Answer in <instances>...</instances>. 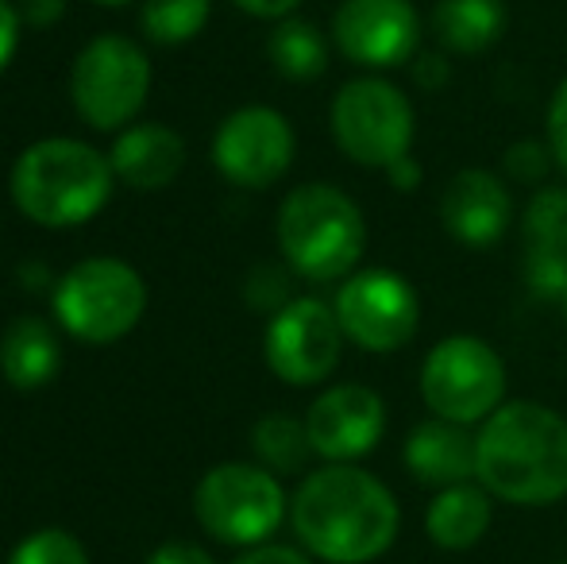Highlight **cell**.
<instances>
[{
    "label": "cell",
    "mask_w": 567,
    "mask_h": 564,
    "mask_svg": "<svg viewBox=\"0 0 567 564\" xmlns=\"http://www.w3.org/2000/svg\"><path fill=\"white\" fill-rule=\"evenodd\" d=\"M475 480L509 506L567 499V418L545 402H502L475 433Z\"/></svg>",
    "instance_id": "cell-2"
},
{
    "label": "cell",
    "mask_w": 567,
    "mask_h": 564,
    "mask_svg": "<svg viewBox=\"0 0 567 564\" xmlns=\"http://www.w3.org/2000/svg\"><path fill=\"white\" fill-rule=\"evenodd\" d=\"M560 306H564V321H567V294H564V298H560Z\"/></svg>",
    "instance_id": "cell-37"
},
{
    "label": "cell",
    "mask_w": 567,
    "mask_h": 564,
    "mask_svg": "<svg viewBox=\"0 0 567 564\" xmlns=\"http://www.w3.org/2000/svg\"><path fill=\"white\" fill-rule=\"evenodd\" d=\"M97 4H105V8H113V4H127V0H97Z\"/></svg>",
    "instance_id": "cell-36"
},
{
    "label": "cell",
    "mask_w": 567,
    "mask_h": 564,
    "mask_svg": "<svg viewBox=\"0 0 567 564\" xmlns=\"http://www.w3.org/2000/svg\"><path fill=\"white\" fill-rule=\"evenodd\" d=\"M553 166H556V158H553L548 140H517V143H509L506 155H502V171H506V178L517 182V186H540Z\"/></svg>",
    "instance_id": "cell-26"
},
{
    "label": "cell",
    "mask_w": 567,
    "mask_h": 564,
    "mask_svg": "<svg viewBox=\"0 0 567 564\" xmlns=\"http://www.w3.org/2000/svg\"><path fill=\"white\" fill-rule=\"evenodd\" d=\"M410 74H413V82L421 85V90H441V85H449V78H452V66H449V59H444L441 51H417L413 54V62H410Z\"/></svg>",
    "instance_id": "cell-29"
},
{
    "label": "cell",
    "mask_w": 567,
    "mask_h": 564,
    "mask_svg": "<svg viewBox=\"0 0 567 564\" xmlns=\"http://www.w3.org/2000/svg\"><path fill=\"white\" fill-rule=\"evenodd\" d=\"M8 564H90V553L66 530H35L16 545Z\"/></svg>",
    "instance_id": "cell-25"
},
{
    "label": "cell",
    "mask_w": 567,
    "mask_h": 564,
    "mask_svg": "<svg viewBox=\"0 0 567 564\" xmlns=\"http://www.w3.org/2000/svg\"><path fill=\"white\" fill-rule=\"evenodd\" d=\"M59 363L62 348L51 325L39 321V317H20V321L8 325L4 340H0V371L16 391L47 387L59 376Z\"/></svg>",
    "instance_id": "cell-20"
},
{
    "label": "cell",
    "mask_w": 567,
    "mask_h": 564,
    "mask_svg": "<svg viewBox=\"0 0 567 564\" xmlns=\"http://www.w3.org/2000/svg\"><path fill=\"white\" fill-rule=\"evenodd\" d=\"M343 329L329 301L321 298H293L267 325L262 356L267 368L290 387H317L340 368Z\"/></svg>",
    "instance_id": "cell-11"
},
{
    "label": "cell",
    "mask_w": 567,
    "mask_h": 564,
    "mask_svg": "<svg viewBox=\"0 0 567 564\" xmlns=\"http://www.w3.org/2000/svg\"><path fill=\"white\" fill-rule=\"evenodd\" d=\"M16 43H20V12L8 0H0V70L12 62Z\"/></svg>",
    "instance_id": "cell-33"
},
{
    "label": "cell",
    "mask_w": 567,
    "mask_h": 564,
    "mask_svg": "<svg viewBox=\"0 0 567 564\" xmlns=\"http://www.w3.org/2000/svg\"><path fill=\"white\" fill-rule=\"evenodd\" d=\"M147 283L124 259H85L54 286V317L85 345H113L140 325Z\"/></svg>",
    "instance_id": "cell-7"
},
{
    "label": "cell",
    "mask_w": 567,
    "mask_h": 564,
    "mask_svg": "<svg viewBox=\"0 0 567 564\" xmlns=\"http://www.w3.org/2000/svg\"><path fill=\"white\" fill-rule=\"evenodd\" d=\"M278 248L301 279L343 283L367 252L363 209L332 182L298 186L278 209Z\"/></svg>",
    "instance_id": "cell-4"
},
{
    "label": "cell",
    "mask_w": 567,
    "mask_h": 564,
    "mask_svg": "<svg viewBox=\"0 0 567 564\" xmlns=\"http://www.w3.org/2000/svg\"><path fill=\"white\" fill-rule=\"evenodd\" d=\"M113 194V163L82 140H39L12 166V202L43 228L85 225Z\"/></svg>",
    "instance_id": "cell-3"
},
{
    "label": "cell",
    "mask_w": 567,
    "mask_h": 564,
    "mask_svg": "<svg viewBox=\"0 0 567 564\" xmlns=\"http://www.w3.org/2000/svg\"><path fill=\"white\" fill-rule=\"evenodd\" d=\"M405 472L425 488H455V483H471L478 472V449L471 425H455L444 418H429V422L413 425L402 444Z\"/></svg>",
    "instance_id": "cell-17"
},
{
    "label": "cell",
    "mask_w": 567,
    "mask_h": 564,
    "mask_svg": "<svg viewBox=\"0 0 567 564\" xmlns=\"http://www.w3.org/2000/svg\"><path fill=\"white\" fill-rule=\"evenodd\" d=\"M494 495L478 480L441 488L425 506V537L444 553H467L491 534Z\"/></svg>",
    "instance_id": "cell-19"
},
{
    "label": "cell",
    "mask_w": 567,
    "mask_h": 564,
    "mask_svg": "<svg viewBox=\"0 0 567 564\" xmlns=\"http://www.w3.org/2000/svg\"><path fill=\"white\" fill-rule=\"evenodd\" d=\"M109 163L132 189H163L186 166V143L166 124H132L116 136Z\"/></svg>",
    "instance_id": "cell-18"
},
{
    "label": "cell",
    "mask_w": 567,
    "mask_h": 564,
    "mask_svg": "<svg viewBox=\"0 0 567 564\" xmlns=\"http://www.w3.org/2000/svg\"><path fill=\"white\" fill-rule=\"evenodd\" d=\"M564 564H567V561H564Z\"/></svg>",
    "instance_id": "cell-38"
},
{
    "label": "cell",
    "mask_w": 567,
    "mask_h": 564,
    "mask_svg": "<svg viewBox=\"0 0 567 564\" xmlns=\"http://www.w3.org/2000/svg\"><path fill=\"white\" fill-rule=\"evenodd\" d=\"M231 4H236L239 12L255 16V20H286V16H293V8H298L301 0H231Z\"/></svg>",
    "instance_id": "cell-34"
},
{
    "label": "cell",
    "mask_w": 567,
    "mask_h": 564,
    "mask_svg": "<svg viewBox=\"0 0 567 564\" xmlns=\"http://www.w3.org/2000/svg\"><path fill=\"white\" fill-rule=\"evenodd\" d=\"M62 12H66V0H23V20L35 23V28L62 20Z\"/></svg>",
    "instance_id": "cell-35"
},
{
    "label": "cell",
    "mask_w": 567,
    "mask_h": 564,
    "mask_svg": "<svg viewBox=\"0 0 567 564\" xmlns=\"http://www.w3.org/2000/svg\"><path fill=\"white\" fill-rule=\"evenodd\" d=\"M293 124L278 109L247 105L236 109L213 136V163L231 186L267 189L293 163Z\"/></svg>",
    "instance_id": "cell-12"
},
{
    "label": "cell",
    "mask_w": 567,
    "mask_h": 564,
    "mask_svg": "<svg viewBox=\"0 0 567 564\" xmlns=\"http://www.w3.org/2000/svg\"><path fill=\"white\" fill-rule=\"evenodd\" d=\"M506 0H441L429 16L436 43L452 54H483L506 35Z\"/></svg>",
    "instance_id": "cell-21"
},
{
    "label": "cell",
    "mask_w": 567,
    "mask_h": 564,
    "mask_svg": "<svg viewBox=\"0 0 567 564\" xmlns=\"http://www.w3.org/2000/svg\"><path fill=\"white\" fill-rule=\"evenodd\" d=\"M151 90V62L140 43L124 35H101L74 59L70 98L90 129L116 132L143 109Z\"/></svg>",
    "instance_id": "cell-9"
},
{
    "label": "cell",
    "mask_w": 567,
    "mask_h": 564,
    "mask_svg": "<svg viewBox=\"0 0 567 564\" xmlns=\"http://www.w3.org/2000/svg\"><path fill=\"white\" fill-rule=\"evenodd\" d=\"M251 449H255V457H259V464L270 468L275 475L301 472V468L309 464V457H317L306 422L290 414L259 418L251 429Z\"/></svg>",
    "instance_id": "cell-23"
},
{
    "label": "cell",
    "mask_w": 567,
    "mask_h": 564,
    "mask_svg": "<svg viewBox=\"0 0 567 564\" xmlns=\"http://www.w3.org/2000/svg\"><path fill=\"white\" fill-rule=\"evenodd\" d=\"M247 301H251L255 309H262V314L275 317L282 306H290V275L282 271V267L275 264H259L251 275H247V286H244Z\"/></svg>",
    "instance_id": "cell-27"
},
{
    "label": "cell",
    "mask_w": 567,
    "mask_h": 564,
    "mask_svg": "<svg viewBox=\"0 0 567 564\" xmlns=\"http://www.w3.org/2000/svg\"><path fill=\"white\" fill-rule=\"evenodd\" d=\"M509 221H514V197L494 171L463 166L449 178L441 194V225L463 248H494L509 233Z\"/></svg>",
    "instance_id": "cell-15"
},
{
    "label": "cell",
    "mask_w": 567,
    "mask_h": 564,
    "mask_svg": "<svg viewBox=\"0 0 567 564\" xmlns=\"http://www.w3.org/2000/svg\"><path fill=\"white\" fill-rule=\"evenodd\" d=\"M332 140L355 166L386 171L390 163L413 155L417 113L394 82L379 74L351 78L332 98Z\"/></svg>",
    "instance_id": "cell-5"
},
{
    "label": "cell",
    "mask_w": 567,
    "mask_h": 564,
    "mask_svg": "<svg viewBox=\"0 0 567 564\" xmlns=\"http://www.w3.org/2000/svg\"><path fill=\"white\" fill-rule=\"evenodd\" d=\"M267 59L290 82H313L329 70V39L317 23L286 16L267 39Z\"/></svg>",
    "instance_id": "cell-22"
},
{
    "label": "cell",
    "mask_w": 567,
    "mask_h": 564,
    "mask_svg": "<svg viewBox=\"0 0 567 564\" xmlns=\"http://www.w3.org/2000/svg\"><path fill=\"white\" fill-rule=\"evenodd\" d=\"M147 564H213V557L205 550H197V545H189V542H166V545H158V550L151 553Z\"/></svg>",
    "instance_id": "cell-32"
},
{
    "label": "cell",
    "mask_w": 567,
    "mask_h": 564,
    "mask_svg": "<svg viewBox=\"0 0 567 564\" xmlns=\"http://www.w3.org/2000/svg\"><path fill=\"white\" fill-rule=\"evenodd\" d=\"M231 564H313V557L306 550H293V545H255Z\"/></svg>",
    "instance_id": "cell-30"
},
{
    "label": "cell",
    "mask_w": 567,
    "mask_h": 564,
    "mask_svg": "<svg viewBox=\"0 0 567 564\" xmlns=\"http://www.w3.org/2000/svg\"><path fill=\"white\" fill-rule=\"evenodd\" d=\"M421 399L433 418L483 425L506 402V360L491 340L452 332L421 363Z\"/></svg>",
    "instance_id": "cell-6"
},
{
    "label": "cell",
    "mask_w": 567,
    "mask_h": 564,
    "mask_svg": "<svg viewBox=\"0 0 567 564\" xmlns=\"http://www.w3.org/2000/svg\"><path fill=\"white\" fill-rule=\"evenodd\" d=\"M332 43L363 70L410 66L421 51V16L413 0H340Z\"/></svg>",
    "instance_id": "cell-13"
},
{
    "label": "cell",
    "mask_w": 567,
    "mask_h": 564,
    "mask_svg": "<svg viewBox=\"0 0 567 564\" xmlns=\"http://www.w3.org/2000/svg\"><path fill=\"white\" fill-rule=\"evenodd\" d=\"M343 337L374 356L402 352L421 329V298L405 275L390 267H367L340 283L337 301Z\"/></svg>",
    "instance_id": "cell-10"
},
{
    "label": "cell",
    "mask_w": 567,
    "mask_h": 564,
    "mask_svg": "<svg viewBox=\"0 0 567 564\" xmlns=\"http://www.w3.org/2000/svg\"><path fill=\"white\" fill-rule=\"evenodd\" d=\"M194 514L225 545H267L286 519V491L262 464H217L194 491Z\"/></svg>",
    "instance_id": "cell-8"
},
{
    "label": "cell",
    "mask_w": 567,
    "mask_h": 564,
    "mask_svg": "<svg viewBox=\"0 0 567 564\" xmlns=\"http://www.w3.org/2000/svg\"><path fill=\"white\" fill-rule=\"evenodd\" d=\"M522 271L529 294L560 301L567 294V189L540 186L522 209Z\"/></svg>",
    "instance_id": "cell-16"
},
{
    "label": "cell",
    "mask_w": 567,
    "mask_h": 564,
    "mask_svg": "<svg viewBox=\"0 0 567 564\" xmlns=\"http://www.w3.org/2000/svg\"><path fill=\"white\" fill-rule=\"evenodd\" d=\"M306 429L313 452L329 464H351L367 457L386 433V402L363 383H337L306 410Z\"/></svg>",
    "instance_id": "cell-14"
},
{
    "label": "cell",
    "mask_w": 567,
    "mask_h": 564,
    "mask_svg": "<svg viewBox=\"0 0 567 564\" xmlns=\"http://www.w3.org/2000/svg\"><path fill=\"white\" fill-rule=\"evenodd\" d=\"M545 140L553 147L556 166L567 174V78L556 85L553 101H548V113H545Z\"/></svg>",
    "instance_id": "cell-28"
},
{
    "label": "cell",
    "mask_w": 567,
    "mask_h": 564,
    "mask_svg": "<svg viewBox=\"0 0 567 564\" xmlns=\"http://www.w3.org/2000/svg\"><path fill=\"white\" fill-rule=\"evenodd\" d=\"M209 0H143L140 28L147 31L151 43L178 47L202 35L209 23Z\"/></svg>",
    "instance_id": "cell-24"
},
{
    "label": "cell",
    "mask_w": 567,
    "mask_h": 564,
    "mask_svg": "<svg viewBox=\"0 0 567 564\" xmlns=\"http://www.w3.org/2000/svg\"><path fill=\"white\" fill-rule=\"evenodd\" d=\"M382 174H386V182L398 189V194H413V189H421V182H425V166H421L413 155H405V158H398V163H390Z\"/></svg>",
    "instance_id": "cell-31"
},
{
    "label": "cell",
    "mask_w": 567,
    "mask_h": 564,
    "mask_svg": "<svg viewBox=\"0 0 567 564\" xmlns=\"http://www.w3.org/2000/svg\"><path fill=\"white\" fill-rule=\"evenodd\" d=\"M290 526L313 561L371 564L398 542L402 506L367 468L324 464L293 491Z\"/></svg>",
    "instance_id": "cell-1"
}]
</instances>
